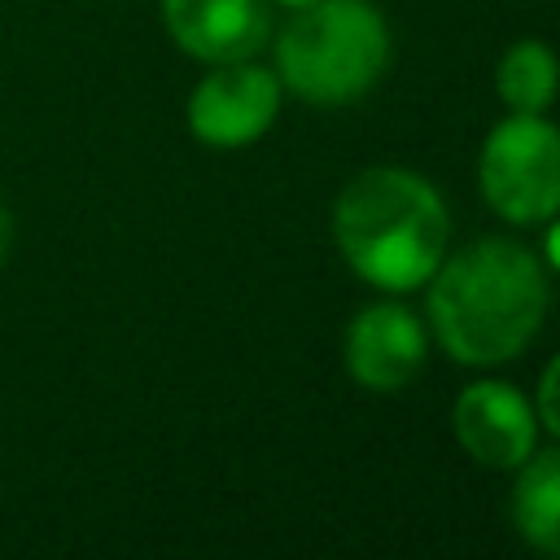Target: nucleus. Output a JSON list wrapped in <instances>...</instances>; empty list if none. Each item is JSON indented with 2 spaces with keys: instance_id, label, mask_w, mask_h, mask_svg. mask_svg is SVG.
<instances>
[{
  "instance_id": "1",
  "label": "nucleus",
  "mask_w": 560,
  "mask_h": 560,
  "mask_svg": "<svg viewBox=\"0 0 560 560\" xmlns=\"http://www.w3.org/2000/svg\"><path fill=\"white\" fill-rule=\"evenodd\" d=\"M429 319L459 363H503L542 324L547 276L516 241H477L429 276Z\"/></svg>"
},
{
  "instance_id": "2",
  "label": "nucleus",
  "mask_w": 560,
  "mask_h": 560,
  "mask_svg": "<svg viewBox=\"0 0 560 560\" xmlns=\"http://www.w3.org/2000/svg\"><path fill=\"white\" fill-rule=\"evenodd\" d=\"M446 206L411 171L376 166L350 179L332 210L341 258L376 289L424 284L446 254Z\"/></svg>"
},
{
  "instance_id": "3",
  "label": "nucleus",
  "mask_w": 560,
  "mask_h": 560,
  "mask_svg": "<svg viewBox=\"0 0 560 560\" xmlns=\"http://www.w3.org/2000/svg\"><path fill=\"white\" fill-rule=\"evenodd\" d=\"M385 57L389 35L368 0H302L276 44L280 79L315 105H341L368 92Z\"/></svg>"
},
{
  "instance_id": "4",
  "label": "nucleus",
  "mask_w": 560,
  "mask_h": 560,
  "mask_svg": "<svg viewBox=\"0 0 560 560\" xmlns=\"http://www.w3.org/2000/svg\"><path fill=\"white\" fill-rule=\"evenodd\" d=\"M481 192L512 223L560 214V131L538 114L499 122L481 149Z\"/></svg>"
},
{
  "instance_id": "5",
  "label": "nucleus",
  "mask_w": 560,
  "mask_h": 560,
  "mask_svg": "<svg viewBox=\"0 0 560 560\" xmlns=\"http://www.w3.org/2000/svg\"><path fill=\"white\" fill-rule=\"evenodd\" d=\"M280 109V83L271 70L249 61H219L188 101V127L214 149H241L258 140Z\"/></svg>"
},
{
  "instance_id": "6",
  "label": "nucleus",
  "mask_w": 560,
  "mask_h": 560,
  "mask_svg": "<svg viewBox=\"0 0 560 560\" xmlns=\"http://www.w3.org/2000/svg\"><path fill=\"white\" fill-rule=\"evenodd\" d=\"M166 31L201 61H245L267 44L271 0H162Z\"/></svg>"
},
{
  "instance_id": "7",
  "label": "nucleus",
  "mask_w": 560,
  "mask_h": 560,
  "mask_svg": "<svg viewBox=\"0 0 560 560\" xmlns=\"http://www.w3.org/2000/svg\"><path fill=\"white\" fill-rule=\"evenodd\" d=\"M455 438L486 468H521L534 451V411L512 385L481 381L455 402Z\"/></svg>"
},
{
  "instance_id": "8",
  "label": "nucleus",
  "mask_w": 560,
  "mask_h": 560,
  "mask_svg": "<svg viewBox=\"0 0 560 560\" xmlns=\"http://www.w3.org/2000/svg\"><path fill=\"white\" fill-rule=\"evenodd\" d=\"M424 363V332L411 311L381 302L368 306L346 337V368L363 389H402Z\"/></svg>"
},
{
  "instance_id": "9",
  "label": "nucleus",
  "mask_w": 560,
  "mask_h": 560,
  "mask_svg": "<svg viewBox=\"0 0 560 560\" xmlns=\"http://www.w3.org/2000/svg\"><path fill=\"white\" fill-rule=\"evenodd\" d=\"M512 521L538 551L560 556V451H547L521 468Z\"/></svg>"
},
{
  "instance_id": "10",
  "label": "nucleus",
  "mask_w": 560,
  "mask_h": 560,
  "mask_svg": "<svg viewBox=\"0 0 560 560\" xmlns=\"http://www.w3.org/2000/svg\"><path fill=\"white\" fill-rule=\"evenodd\" d=\"M556 83H560V66L547 44H534V39L512 44L508 57L499 61V96L516 114H538L556 96Z\"/></svg>"
},
{
  "instance_id": "11",
  "label": "nucleus",
  "mask_w": 560,
  "mask_h": 560,
  "mask_svg": "<svg viewBox=\"0 0 560 560\" xmlns=\"http://www.w3.org/2000/svg\"><path fill=\"white\" fill-rule=\"evenodd\" d=\"M538 416H542V424L560 438V354L547 363V372H542V381H538Z\"/></svg>"
},
{
  "instance_id": "12",
  "label": "nucleus",
  "mask_w": 560,
  "mask_h": 560,
  "mask_svg": "<svg viewBox=\"0 0 560 560\" xmlns=\"http://www.w3.org/2000/svg\"><path fill=\"white\" fill-rule=\"evenodd\" d=\"M9 245H13V219H9V210L0 206V267H4V258H9Z\"/></svg>"
},
{
  "instance_id": "13",
  "label": "nucleus",
  "mask_w": 560,
  "mask_h": 560,
  "mask_svg": "<svg viewBox=\"0 0 560 560\" xmlns=\"http://www.w3.org/2000/svg\"><path fill=\"white\" fill-rule=\"evenodd\" d=\"M547 254H551V262L560 267V223L551 228V236H547Z\"/></svg>"
},
{
  "instance_id": "14",
  "label": "nucleus",
  "mask_w": 560,
  "mask_h": 560,
  "mask_svg": "<svg viewBox=\"0 0 560 560\" xmlns=\"http://www.w3.org/2000/svg\"><path fill=\"white\" fill-rule=\"evenodd\" d=\"M284 4H302V0H284Z\"/></svg>"
}]
</instances>
